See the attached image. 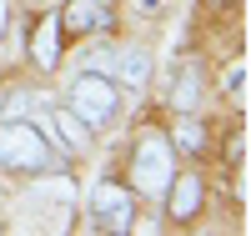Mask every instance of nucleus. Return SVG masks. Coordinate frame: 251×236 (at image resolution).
Listing matches in <instances>:
<instances>
[{
    "mask_svg": "<svg viewBox=\"0 0 251 236\" xmlns=\"http://www.w3.org/2000/svg\"><path fill=\"white\" fill-rule=\"evenodd\" d=\"M116 101H121V91H116V80L111 76H80L75 85H71V111L86 121V126H100V121H111L116 116Z\"/></svg>",
    "mask_w": 251,
    "mask_h": 236,
    "instance_id": "nucleus-4",
    "label": "nucleus"
},
{
    "mask_svg": "<svg viewBox=\"0 0 251 236\" xmlns=\"http://www.w3.org/2000/svg\"><path fill=\"white\" fill-rule=\"evenodd\" d=\"M201 176H171V186H166V211H171V221H191L201 211Z\"/></svg>",
    "mask_w": 251,
    "mask_h": 236,
    "instance_id": "nucleus-7",
    "label": "nucleus"
},
{
    "mask_svg": "<svg viewBox=\"0 0 251 236\" xmlns=\"http://www.w3.org/2000/svg\"><path fill=\"white\" fill-rule=\"evenodd\" d=\"M116 15V0H66V10H60V30L71 35H96L106 30Z\"/></svg>",
    "mask_w": 251,
    "mask_h": 236,
    "instance_id": "nucleus-5",
    "label": "nucleus"
},
{
    "mask_svg": "<svg viewBox=\"0 0 251 236\" xmlns=\"http://www.w3.org/2000/svg\"><path fill=\"white\" fill-rule=\"evenodd\" d=\"M30 60L40 71L60 66V15H40L35 20V30H30Z\"/></svg>",
    "mask_w": 251,
    "mask_h": 236,
    "instance_id": "nucleus-6",
    "label": "nucleus"
},
{
    "mask_svg": "<svg viewBox=\"0 0 251 236\" xmlns=\"http://www.w3.org/2000/svg\"><path fill=\"white\" fill-rule=\"evenodd\" d=\"M0 226H5V221H0Z\"/></svg>",
    "mask_w": 251,
    "mask_h": 236,
    "instance_id": "nucleus-15",
    "label": "nucleus"
},
{
    "mask_svg": "<svg viewBox=\"0 0 251 236\" xmlns=\"http://www.w3.org/2000/svg\"><path fill=\"white\" fill-rule=\"evenodd\" d=\"M0 121H5V101H0Z\"/></svg>",
    "mask_w": 251,
    "mask_h": 236,
    "instance_id": "nucleus-14",
    "label": "nucleus"
},
{
    "mask_svg": "<svg viewBox=\"0 0 251 236\" xmlns=\"http://www.w3.org/2000/svg\"><path fill=\"white\" fill-rule=\"evenodd\" d=\"M176 176V146L161 131H141L136 151H131V191L141 196H166V186Z\"/></svg>",
    "mask_w": 251,
    "mask_h": 236,
    "instance_id": "nucleus-1",
    "label": "nucleus"
},
{
    "mask_svg": "<svg viewBox=\"0 0 251 236\" xmlns=\"http://www.w3.org/2000/svg\"><path fill=\"white\" fill-rule=\"evenodd\" d=\"M146 80H151V55L146 51H126L121 55V85L126 91H141Z\"/></svg>",
    "mask_w": 251,
    "mask_h": 236,
    "instance_id": "nucleus-11",
    "label": "nucleus"
},
{
    "mask_svg": "<svg viewBox=\"0 0 251 236\" xmlns=\"http://www.w3.org/2000/svg\"><path fill=\"white\" fill-rule=\"evenodd\" d=\"M201 91H206V76H201L196 60H186L181 76H176V85H171V105H176V111H196V105H201Z\"/></svg>",
    "mask_w": 251,
    "mask_h": 236,
    "instance_id": "nucleus-10",
    "label": "nucleus"
},
{
    "mask_svg": "<svg viewBox=\"0 0 251 236\" xmlns=\"http://www.w3.org/2000/svg\"><path fill=\"white\" fill-rule=\"evenodd\" d=\"M46 131H50L55 141H66L71 151H86V146H91V126L80 121L75 111H50V116H46Z\"/></svg>",
    "mask_w": 251,
    "mask_h": 236,
    "instance_id": "nucleus-9",
    "label": "nucleus"
},
{
    "mask_svg": "<svg viewBox=\"0 0 251 236\" xmlns=\"http://www.w3.org/2000/svg\"><path fill=\"white\" fill-rule=\"evenodd\" d=\"M171 146L181 156H206V126H201V116L196 111H176V126H171Z\"/></svg>",
    "mask_w": 251,
    "mask_h": 236,
    "instance_id": "nucleus-8",
    "label": "nucleus"
},
{
    "mask_svg": "<svg viewBox=\"0 0 251 236\" xmlns=\"http://www.w3.org/2000/svg\"><path fill=\"white\" fill-rule=\"evenodd\" d=\"M241 91H246V66L236 60V66L226 71V96H231V101H241Z\"/></svg>",
    "mask_w": 251,
    "mask_h": 236,
    "instance_id": "nucleus-12",
    "label": "nucleus"
},
{
    "mask_svg": "<svg viewBox=\"0 0 251 236\" xmlns=\"http://www.w3.org/2000/svg\"><path fill=\"white\" fill-rule=\"evenodd\" d=\"M91 226L96 231H131L136 226V196L121 181L91 186Z\"/></svg>",
    "mask_w": 251,
    "mask_h": 236,
    "instance_id": "nucleus-3",
    "label": "nucleus"
},
{
    "mask_svg": "<svg viewBox=\"0 0 251 236\" xmlns=\"http://www.w3.org/2000/svg\"><path fill=\"white\" fill-rule=\"evenodd\" d=\"M50 161V146L40 136V126L30 121H0V166L5 171H40Z\"/></svg>",
    "mask_w": 251,
    "mask_h": 236,
    "instance_id": "nucleus-2",
    "label": "nucleus"
},
{
    "mask_svg": "<svg viewBox=\"0 0 251 236\" xmlns=\"http://www.w3.org/2000/svg\"><path fill=\"white\" fill-rule=\"evenodd\" d=\"M5 26H10V10H5V0H0V35H5Z\"/></svg>",
    "mask_w": 251,
    "mask_h": 236,
    "instance_id": "nucleus-13",
    "label": "nucleus"
}]
</instances>
